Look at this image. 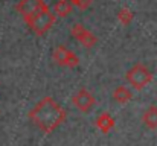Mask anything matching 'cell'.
<instances>
[{
	"instance_id": "cell-1",
	"label": "cell",
	"mask_w": 157,
	"mask_h": 146,
	"mask_svg": "<svg viewBox=\"0 0 157 146\" xmlns=\"http://www.w3.org/2000/svg\"><path fill=\"white\" fill-rule=\"evenodd\" d=\"M31 122L40 128L44 134H52L53 131L66 120L67 113L61 108V105L51 96H44L41 100H38L32 110L29 111Z\"/></svg>"
},
{
	"instance_id": "cell-2",
	"label": "cell",
	"mask_w": 157,
	"mask_h": 146,
	"mask_svg": "<svg viewBox=\"0 0 157 146\" xmlns=\"http://www.w3.org/2000/svg\"><path fill=\"white\" fill-rule=\"evenodd\" d=\"M127 81L130 82V85H131L134 90L140 92V90H144L147 85L151 84V81H153V73H151L144 64H136V66H133V67L127 72Z\"/></svg>"
},
{
	"instance_id": "cell-3",
	"label": "cell",
	"mask_w": 157,
	"mask_h": 146,
	"mask_svg": "<svg viewBox=\"0 0 157 146\" xmlns=\"http://www.w3.org/2000/svg\"><path fill=\"white\" fill-rule=\"evenodd\" d=\"M28 24L37 32V34H44L53 23V15L48 11L46 6L40 8L35 14H32L29 18H26Z\"/></svg>"
},
{
	"instance_id": "cell-4",
	"label": "cell",
	"mask_w": 157,
	"mask_h": 146,
	"mask_svg": "<svg viewBox=\"0 0 157 146\" xmlns=\"http://www.w3.org/2000/svg\"><path fill=\"white\" fill-rule=\"evenodd\" d=\"M95 102H96L95 96H93L89 90H86V88L79 90L78 93H75V96L72 97V103H73V105L76 107V110H79L81 113H89V111L95 107Z\"/></svg>"
},
{
	"instance_id": "cell-5",
	"label": "cell",
	"mask_w": 157,
	"mask_h": 146,
	"mask_svg": "<svg viewBox=\"0 0 157 146\" xmlns=\"http://www.w3.org/2000/svg\"><path fill=\"white\" fill-rule=\"evenodd\" d=\"M53 58L55 61L59 64V66H66V67H76L78 66V58L76 55H73L72 52H69L66 47H56L55 53H53Z\"/></svg>"
},
{
	"instance_id": "cell-6",
	"label": "cell",
	"mask_w": 157,
	"mask_h": 146,
	"mask_svg": "<svg viewBox=\"0 0 157 146\" xmlns=\"http://www.w3.org/2000/svg\"><path fill=\"white\" fill-rule=\"evenodd\" d=\"M114 119L110 113H101L96 119V126L102 134H108L113 128H114Z\"/></svg>"
},
{
	"instance_id": "cell-7",
	"label": "cell",
	"mask_w": 157,
	"mask_h": 146,
	"mask_svg": "<svg viewBox=\"0 0 157 146\" xmlns=\"http://www.w3.org/2000/svg\"><path fill=\"white\" fill-rule=\"evenodd\" d=\"M142 122L148 129H157V107L150 105L142 114Z\"/></svg>"
},
{
	"instance_id": "cell-8",
	"label": "cell",
	"mask_w": 157,
	"mask_h": 146,
	"mask_svg": "<svg viewBox=\"0 0 157 146\" xmlns=\"http://www.w3.org/2000/svg\"><path fill=\"white\" fill-rule=\"evenodd\" d=\"M113 99H114L117 103L125 105V103H128V102L133 99V93L130 92L128 87H125V85H119V87H116L114 92H113Z\"/></svg>"
},
{
	"instance_id": "cell-9",
	"label": "cell",
	"mask_w": 157,
	"mask_h": 146,
	"mask_svg": "<svg viewBox=\"0 0 157 146\" xmlns=\"http://www.w3.org/2000/svg\"><path fill=\"white\" fill-rule=\"evenodd\" d=\"M73 35L86 46V47H92L93 44H95V37L90 34V32H87V31H84L81 26H76V28H73Z\"/></svg>"
},
{
	"instance_id": "cell-10",
	"label": "cell",
	"mask_w": 157,
	"mask_h": 146,
	"mask_svg": "<svg viewBox=\"0 0 157 146\" xmlns=\"http://www.w3.org/2000/svg\"><path fill=\"white\" fill-rule=\"evenodd\" d=\"M56 12L59 14V15H67L69 12H70V6L67 5V2H59L58 5H56Z\"/></svg>"
},
{
	"instance_id": "cell-11",
	"label": "cell",
	"mask_w": 157,
	"mask_h": 146,
	"mask_svg": "<svg viewBox=\"0 0 157 146\" xmlns=\"http://www.w3.org/2000/svg\"><path fill=\"white\" fill-rule=\"evenodd\" d=\"M130 18H131V15H130V12L128 11H122V14H121V20L127 24L128 21H130Z\"/></svg>"
}]
</instances>
